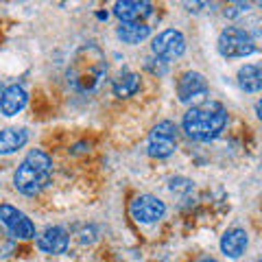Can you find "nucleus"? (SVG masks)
Returning <instances> with one entry per match:
<instances>
[{"label":"nucleus","mask_w":262,"mask_h":262,"mask_svg":"<svg viewBox=\"0 0 262 262\" xmlns=\"http://www.w3.org/2000/svg\"><path fill=\"white\" fill-rule=\"evenodd\" d=\"M208 92V81L199 72H184L177 81V96L182 103H190Z\"/></svg>","instance_id":"nucleus-9"},{"label":"nucleus","mask_w":262,"mask_h":262,"mask_svg":"<svg viewBox=\"0 0 262 262\" xmlns=\"http://www.w3.org/2000/svg\"><path fill=\"white\" fill-rule=\"evenodd\" d=\"M153 53L160 57L164 61H170V59H177V57H182L184 51H186V37L182 31L177 29H166L162 31L158 37L153 39Z\"/></svg>","instance_id":"nucleus-7"},{"label":"nucleus","mask_w":262,"mask_h":262,"mask_svg":"<svg viewBox=\"0 0 262 262\" xmlns=\"http://www.w3.org/2000/svg\"><path fill=\"white\" fill-rule=\"evenodd\" d=\"M219 53L229 59H236V57H249L256 53V44L247 31L236 29V27H227L223 33L219 35Z\"/></svg>","instance_id":"nucleus-4"},{"label":"nucleus","mask_w":262,"mask_h":262,"mask_svg":"<svg viewBox=\"0 0 262 262\" xmlns=\"http://www.w3.org/2000/svg\"><path fill=\"white\" fill-rule=\"evenodd\" d=\"M37 247L44 253H53V256L63 253L66 247H68V234H66V229H61V227H48L37 238Z\"/></svg>","instance_id":"nucleus-13"},{"label":"nucleus","mask_w":262,"mask_h":262,"mask_svg":"<svg viewBox=\"0 0 262 262\" xmlns=\"http://www.w3.org/2000/svg\"><path fill=\"white\" fill-rule=\"evenodd\" d=\"M29 101V94L22 85H9L0 94V112L5 116H15L18 112L24 110V105Z\"/></svg>","instance_id":"nucleus-11"},{"label":"nucleus","mask_w":262,"mask_h":262,"mask_svg":"<svg viewBox=\"0 0 262 262\" xmlns=\"http://www.w3.org/2000/svg\"><path fill=\"white\" fill-rule=\"evenodd\" d=\"M13 251V238H11V234L7 232V229L0 227V256H9V253Z\"/></svg>","instance_id":"nucleus-18"},{"label":"nucleus","mask_w":262,"mask_h":262,"mask_svg":"<svg viewBox=\"0 0 262 262\" xmlns=\"http://www.w3.org/2000/svg\"><path fill=\"white\" fill-rule=\"evenodd\" d=\"M247 232L241 227H232V229H227V232L223 234V238H221V249H223L225 256L229 258H241L245 249H247Z\"/></svg>","instance_id":"nucleus-12"},{"label":"nucleus","mask_w":262,"mask_h":262,"mask_svg":"<svg viewBox=\"0 0 262 262\" xmlns=\"http://www.w3.org/2000/svg\"><path fill=\"white\" fill-rule=\"evenodd\" d=\"M129 212L138 223H158L164 216V212H166V206H164L162 199L153 194H140L131 201Z\"/></svg>","instance_id":"nucleus-8"},{"label":"nucleus","mask_w":262,"mask_h":262,"mask_svg":"<svg viewBox=\"0 0 262 262\" xmlns=\"http://www.w3.org/2000/svg\"><path fill=\"white\" fill-rule=\"evenodd\" d=\"M29 140V134L24 129L18 127H9V129H3L0 131V153L3 155H9L15 153L18 149H22Z\"/></svg>","instance_id":"nucleus-14"},{"label":"nucleus","mask_w":262,"mask_h":262,"mask_svg":"<svg viewBox=\"0 0 262 262\" xmlns=\"http://www.w3.org/2000/svg\"><path fill=\"white\" fill-rule=\"evenodd\" d=\"M107 72L105 53L96 44H85L72 55L68 63V83L77 92H92Z\"/></svg>","instance_id":"nucleus-1"},{"label":"nucleus","mask_w":262,"mask_h":262,"mask_svg":"<svg viewBox=\"0 0 262 262\" xmlns=\"http://www.w3.org/2000/svg\"><path fill=\"white\" fill-rule=\"evenodd\" d=\"M247 9H249V5H245V3H236V5L229 7V9H225V15H227V18H234V15H238V13L247 11Z\"/></svg>","instance_id":"nucleus-19"},{"label":"nucleus","mask_w":262,"mask_h":262,"mask_svg":"<svg viewBox=\"0 0 262 262\" xmlns=\"http://www.w3.org/2000/svg\"><path fill=\"white\" fill-rule=\"evenodd\" d=\"M51 175H53L51 155L35 149V151H31L18 166V170H15V175H13V184L22 194L33 196V194L42 192L48 186Z\"/></svg>","instance_id":"nucleus-3"},{"label":"nucleus","mask_w":262,"mask_h":262,"mask_svg":"<svg viewBox=\"0 0 262 262\" xmlns=\"http://www.w3.org/2000/svg\"><path fill=\"white\" fill-rule=\"evenodd\" d=\"M116 18L122 22H144L153 13L151 3H140V0H122L114 7Z\"/></svg>","instance_id":"nucleus-10"},{"label":"nucleus","mask_w":262,"mask_h":262,"mask_svg":"<svg viewBox=\"0 0 262 262\" xmlns=\"http://www.w3.org/2000/svg\"><path fill=\"white\" fill-rule=\"evenodd\" d=\"M199 262H219V260H214V258H201Z\"/></svg>","instance_id":"nucleus-20"},{"label":"nucleus","mask_w":262,"mask_h":262,"mask_svg":"<svg viewBox=\"0 0 262 262\" xmlns=\"http://www.w3.org/2000/svg\"><path fill=\"white\" fill-rule=\"evenodd\" d=\"M112 88L118 98H129L140 90V77H138L136 72H125V75H120L118 79H114Z\"/></svg>","instance_id":"nucleus-17"},{"label":"nucleus","mask_w":262,"mask_h":262,"mask_svg":"<svg viewBox=\"0 0 262 262\" xmlns=\"http://www.w3.org/2000/svg\"><path fill=\"white\" fill-rule=\"evenodd\" d=\"M227 125V112L216 101H206L184 114V131L196 142H210Z\"/></svg>","instance_id":"nucleus-2"},{"label":"nucleus","mask_w":262,"mask_h":262,"mask_svg":"<svg viewBox=\"0 0 262 262\" xmlns=\"http://www.w3.org/2000/svg\"><path fill=\"white\" fill-rule=\"evenodd\" d=\"M151 35V27L146 22H122L118 27V37L125 44H140Z\"/></svg>","instance_id":"nucleus-15"},{"label":"nucleus","mask_w":262,"mask_h":262,"mask_svg":"<svg viewBox=\"0 0 262 262\" xmlns=\"http://www.w3.org/2000/svg\"><path fill=\"white\" fill-rule=\"evenodd\" d=\"M238 85L245 90V92H260V88H262L260 66H256V63L243 66L238 70Z\"/></svg>","instance_id":"nucleus-16"},{"label":"nucleus","mask_w":262,"mask_h":262,"mask_svg":"<svg viewBox=\"0 0 262 262\" xmlns=\"http://www.w3.org/2000/svg\"><path fill=\"white\" fill-rule=\"evenodd\" d=\"M0 223L7 227L11 238L29 241L35 236V225L31 223V219L24 214V212H20L18 208L9 206V203H0Z\"/></svg>","instance_id":"nucleus-6"},{"label":"nucleus","mask_w":262,"mask_h":262,"mask_svg":"<svg viewBox=\"0 0 262 262\" xmlns=\"http://www.w3.org/2000/svg\"><path fill=\"white\" fill-rule=\"evenodd\" d=\"M177 146V129L170 120L158 122L149 134V155L151 158H168Z\"/></svg>","instance_id":"nucleus-5"}]
</instances>
